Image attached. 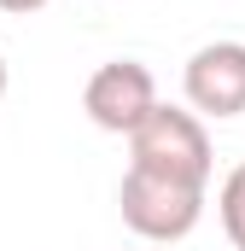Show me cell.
I'll return each mask as SVG.
<instances>
[{
	"mask_svg": "<svg viewBox=\"0 0 245 251\" xmlns=\"http://www.w3.org/2000/svg\"><path fill=\"white\" fill-rule=\"evenodd\" d=\"M216 216H222V234L245 251V164L222 176V187H216Z\"/></svg>",
	"mask_w": 245,
	"mask_h": 251,
	"instance_id": "cell-5",
	"label": "cell"
},
{
	"mask_svg": "<svg viewBox=\"0 0 245 251\" xmlns=\"http://www.w3.org/2000/svg\"><path fill=\"white\" fill-rule=\"evenodd\" d=\"M128 170H146V176H164V181H181V187H210L216 152H210V134L193 111L152 105L128 128Z\"/></svg>",
	"mask_w": 245,
	"mask_h": 251,
	"instance_id": "cell-1",
	"label": "cell"
},
{
	"mask_svg": "<svg viewBox=\"0 0 245 251\" xmlns=\"http://www.w3.org/2000/svg\"><path fill=\"white\" fill-rule=\"evenodd\" d=\"M47 0H0V12H12V18H29V12H41Z\"/></svg>",
	"mask_w": 245,
	"mask_h": 251,
	"instance_id": "cell-6",
	"label": "cell"
},
{
	"mask_svg": "<svg viewBox=\"0 0 245 251\" xmlns=\"http://www.w3.org/2000/svg\"><path fill=\"white\" fill-rule=\"evenodd\" d=\"M193 117H240L245 111V41H204L181 70Z\"/></svg>",
	"mask_w": 245,
	"mask_h": 251,
	"instance_id": "cell-4",
	"label": "cell"
},
{
	"mask_svg": "<svg viewBox=\"0 0 245 251\" xmlns=\"http://www.w3.org/2000/svg\"><path fill=\"white\" fill-rule=\"evenodd\" d=\"M152 105H158V82H152V70L140 59L99 64L88 76V88H82V111L94 117V128H105V134H128Z\"/></svg>",
	"mask_w": 245,
	"mask_h": 251,
	"instance_id": "cell-3",
	"label": "cell"
},
{
	"mask_svg": "<svg viewBox=\"0 0 245 251\" xmlns=\"http://www.w3.org/2000/svg\"><path fill=\"white\" fill-rule=\"evenodd\" d=\"M117 204H122V222L140 240L175 246L204 216V187H181V181H164V176H146V170H122Z\"/></svg>",
	"mask_w": 245,
	"mask_h": 251,
	"instance_id": "cell-2",
	"label": "cell"
},
{
	"mask_svg": "<svg viewBox=\"0 0 245 251\" xmlns=\"http://www.w3.org/2000/svg\"><path fill=\"white\" fill-rule=\"evenodd\" d=\"M0 94H6V59H0Z\"/></svg>",
	"mask_w": 245,
	"mask_h": 251,
	"instance_id": "cell-7",
	"label": "cell"
}]
</instances>
